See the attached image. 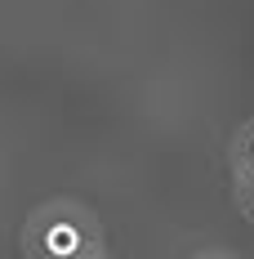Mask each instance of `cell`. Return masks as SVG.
<instances>
[{"label":"cell","instance_id":"6da1fadb","mask_svg":"<svg viewBox=\"0 0 254 259\" xmlns=\"http://www.w3.org/2000/svg\"><path fill=\"white\" fill-rule=\"evenodd\" d=\"M89 250H103V224L85 201L54 197L27 214L23 259H80Z\"/></svg>","mask_w":254,"mask_h":259},{"label":"cell","instance_id":"7a4b0ae2","mask_svg":"<svg viewBox=\"0 0 254 259\" xmlns=\"http://www.w3.org/2000/svg\"><path fill=\"white\" fill-rule=\"evenodd\" d=\"M232 170L254 175V116L236 130V139H232Z\"/></svg>","mask_w":254,"mask_h":259},{"label":"cell","instance_id":"3957f363","mask_svg":"<svg viewBox=\"0 0 254 259\" xmlns=\"http://www.w3.org/2000/svg\"><path fill=\"white\" fill-rule=\"evenodd\" d=\"M232 201H236V210H241V214L254 224V175H245V170H232Z\"/></svg>","mask_w":254,"mask_h":259},{"label":"cell","instance_id":"277c9868","mask_svg":"<svg viewBox=\"0 0 254 259\" xmlns=\"http://www.w3.org/2000/svg\"><path fill=\"white\" fill-rule=\"evenodd\" d=\"M192 259H241V255H232V250H196Z\"/></svg>","mask_w":254,"mask_h":259},{"label":"cell","instance_id":"5b68a950","mask_svg":"<svg viewBox=\"0 0 254 259\" xmlns=\"http://www.w3.org/2000/svg\"><path fill=\"white\" fill-rule=\"evenodd\" d=\"M80 259H112L107 250H89V255H80Z\"/></svg>","mask_w":254,"mask_h":259}]
</instances>
